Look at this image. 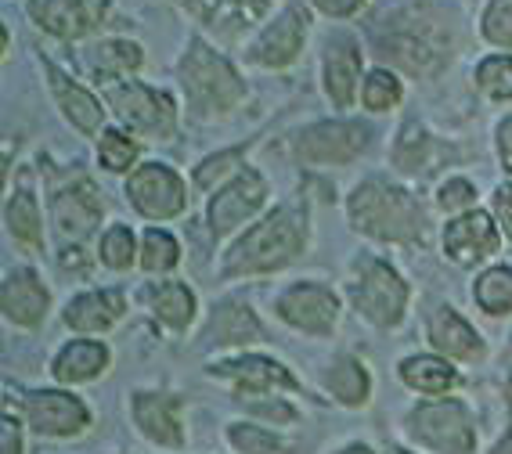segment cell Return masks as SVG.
<instances>
[{"instance_id": "6da1fadb", "label": "cell", "mask_w": 512, "mask_h": 454, "mask_svg": "<svg viewBox=\"0 0 512 454\" xmlns=\"http://www.w3.org/2000/svg\"><path fill=\"white\" fill-rule=\"evenodd\" d=\"M303 249V213L293 206L275 209L264 224L242 235L228 256V274H260L278 271Z\"/></svg>"}, {"instance_id": "7a4b0ae2", "label": "cell", "mask_w": 512, "mask_h": 454, "mask_svg": "<svg viewBox=\"0 0 512 454\" xmlns=\"http://www.w3.org/2000/svg\"><path fill=\"white\" fill-rule=\"evenodd\" d=\"M350 220L354 227L390 242H412L422 231V209L408 191L386 181H368L350 199Z\"/></svg>"}, {"instance_id": "3957f363", "label": "cell", "mask_w": 512, "mask_h": 454, "mask_svg": "<svg viewBox=\"0 0 512 454\" xmlns=\"http://www.w3.org/2000/svg\"><path fill=\"white\" fill-rule=\"evenodd\" d=\"M184 91L199 112H228L242 101V80L228 62L213 55L202 40H192V51L181 62Z\"/></svg>"}, {"instance_id": "277c9868", "label": "cell", "mask_w": 512, "mask_h": 454, "mask_svg": "<svg viewBox=\"0 0 512 454\" xmlns=\"http://www.w3.org/2000/svg\"><path fill=\"white\" fill-rule=\"evenodd\" d=\"M354 307L375 325H397L408 303V285L397 278L394 267L379 264V260H361V278L350 289Z\"/></svg>"}, {"instance_id": "5b68a950", "label": "cell", "mask_w": 512, "mask_h": 454, "mask_svg": "<svg viewBox=\"0 0 512 454\" xmlns=\"http://www.w3.org/2000/svg\"><path fill=\"white\" fill-rule=\"evenodd\" d=\"M412 433L422 444L437 447L444 454H473V426H469L466 408L455 400H437V404L415 408Z\"/></svg>"}, {"instance_id": "8992f818", "label": "cell", "mask_w": 512, "mask_h": 454, "mask_svg": "<svg viewBox=\"0 0 512 454\" xmlns=\"http://www.w3.org/2000/svg\"><path fill=\"white\" fill-rule=\"evenodd\" d=\"M109 105L119 112V119L127 127L141 130V134H170L174 130L177 109L170 94L152 91V87H141V83H119L109 87Z\"/></svg>"}, {"instance_id": "52a82bcc", "label": "cell", "mask_w": 512, "mask_h": 454, "mask_svg": "<svg viewBox=\"0 0 512 454\" xmlns=\"http://www.w3.org/2000/svg\"><path fill=\"white\" fill-rule=\"evenodd\" d=\"M29 15L51 37L76 40L94 33L105 22L109 0H29Z\"/></svg>"}, {"instance_id": "ba28073f", "label": "cell", "mask_w": 512, "mask_h": 454, "mask_svg": "<svg viewBox=\"0 0 512 454\" xmlns=\"http://www.w3.org/2000/svg\"><path fill=\"white\" fill-rule=\"evenodd\" d=\"M130 191V202L152 220H166V217H177L184 209V184L174 170H166L159 163H148L141 170L130 173L127 181Z\"/></svg>"}, {"instance_id": "9c48e42d", "label": "cell", "mask_w": 512, "mask_h": 454, "mask_svg": "<svg viewBox=\"0 0 512 454\" xmlns=\"http://www.w3.org/2000/svg\"><path fill=\"white\" fill-rule=\"evenodd\" d=\"M368 127L361 123H318L296 137V155L307 163H350L365 152Z\"/></svg>"}, {"instance_id": "30bf717a", "label": "cell", "mask_w": 512, "mask_h": 454, "mask_svg": "<svg viewBox=\"0 0 512 454\" xmlns=\"http://www.w3.org/2000/svg\"><path fill=\"white\" fill-rule=\"evenodd\" d=\"M264 195H267L264 177H260L256 170H242L235 181L228 184V188L220 191V195H213V202H210V227L217 231V235H224V231L238 227L242 220L253 217L256 209H260Z\"/></svg>"}, {"instance_id": "8fae6325", "label": "cell", "mask_w": 512, "mask_h": 454, "mask_svg": "<svg viewBox=\"0 0 512 454\" xmlns=\"http://www.w3.org/2000/svg\"><path fill=\"white\" fill-rule=\"evenodd\" d=\"M303 33H307V11H303L300 4H293V8H285L282 15L260 33V40L253 44L249 58L260 65H271V69H282V65H289L300 55Z\"/></svg>"}, {"instance_id": "7c38bea8", "label": "cell", "mask_w": 512, "mask_h": 454, "mask_svg": "<svg viewBox=\"0 0 512 454\" xmlns=\"http://www.w3.org/2000/svg\"><path fill=\"white\" fill-rule=\"evenodd\" d=\"M336 310V296L329 289H321V285H293L278 300V314L289 325L314 332V336H321V332H329L336 325Z\"/></svg>"}, {"instance_id": "4fadbf2b", "label": "cell", "mask_w": 512, "mask_h": 454, "mask_svg": "<svg viewBox=\"0 0 512 454\" xmlns=\"http://www.w3.org/2000/svg\"><path fill=\"white\" fill-rule=\"evenodd\" d=\"M26 415L37 433L69 436L87 426V408L69 393H33L26 397Z\"/></svg>"}, {"instance_id": "5bb4252c", "label": "cell", "mask_w": 512, "mask_h": 454, "mask_svg": "<svg viewBox=\"0 0 512 454\" xmlns=\"http://www.w3.org/2000/svg\"><path fill=\"white\" fill-rule=\"evenodd\" d=\"M444 249H448L455 260H462V264H473V260H480V256L498 249V231H494L487 213H466V217H458L455 224H448V231H444Z\"/></svg>"}, {"instance_id": "9a60e30c", "label": "cell", "mask_w": 512, "mask_h": 454, "mask_svg": "<svg viewBox=\"0 0 512 454\" xmlns=\"http://www.w3.org/2000/svg\"><path fill=\"white\" fill-rule=\"evenodd\" d=\"M4 314L15 325H40L47 314V289L33 271H11L4 278Z\"/></svg>"}, {"instance_id": "2e32d148", "label": "cell", "mask_w": 512, "mask_h": 454, "mask_svg": "<svg viewBox=\"0 0 512 454\" xmlns=\"http://www.w3.org/2000/svg\"><path fill=\"white\" fill-rule=\"evenodd\" d=\"M123 310H127V303L119 292H87L65 307V325L76 332H101V328L116 325L123 318Z\"/></svg>"}, {"instance_id": "e0dca14e", "label": "cell", "mask_w": 512, "mask_h": 454, "mask_svg": "<svg viewBox=\"0 0 512 454\" xmlns=\"http://www.w3.org/2000/svg\"><path fill=\"white\" fill-rule=\"evenodd\" d=\"M357 69H361V55H357L354 40L332 37L329 55H325V91L332 94L336 105L347 109L357 87Z\"/></svg>"}, {"instance_id": "ac0fdd59", "label": "cell", "mask_w": 512, "mask_h": 454, "mask_svg": "<svg viewBox=\"0 0 512 454\" xmlns=\"http://www.w3.org/2000/svg\"><path fill=\"white\" fill-rule=\"evenodd\" d=\"M134 418H138L141 433L156 444H181V418H177V400L170 397H152V393H141L134 400Z\"/></svg>"}, {"instance_id": "d6986e66", "label": "cell", "mask_w": 512, "mask_h": 454, "mask_svg": "<svg viewBox=\"0 0 512 454\" xmlns=\"http://www.w3.org/2000/svg\"><path fill=\"white\" fill-rule=\"evenodd\" d=\"M271 0H188V8L199 15L206 26H217L220 33H238L249 22L264 15Z\"/></svg>"}, {"instance_id": "ffe728a7", "label": "cell", "mask_w": 512, "mask_h": 454, "mask_svg": "<svg viewBox=\"0 0 512 454\" xmlns=\"http://www.w3.org/2000/svg\"><path fill=\"white\" fill-rule=\"evenodd\" d=\"M98 213H101V202L91 184H76V188L62 191L55 199V220H58V227H62V235H69V238L87 235L94 227V220H98Z\"/></svg>"}, {"instance_id": "44dd1931", "label": "cell", "mask_w": 512, "mask_h": 454, "mask_svg": "<svg viewBox=\"0 0 512 454\" xmlns=\"http://www.w3.org/2000/svg\"><path fill=\"white\" fill-rule=\"evenodd\" d=\"M430 339H433V346H437V350H444L448 357H462V361H469V357H480V350H484L473 328L458 318L451 307H440L437 314L430 318Z\"/></svg>"}, {"instance_id": "7402d4cb", "label": "cell", "mask_w": 512, "mask_h": 454, "mask_svg": "<svg viewBox=\"0 0 512 454\" xmlns=\"http://www.w3.org/2000/svg\"><path fill=\"white\" fill-rule=\"evenodd\" d=\"M217 375L235 379L242 390H271V386H296L293 375L285 372L282 364L267 361V357H242V361H228L213 368Z\"/></svg>"}, {"instance_id": "603a6c76", "label": "cell", "mask_w": 512, "mask_h": 454, "mask_svg": "<svg viewBox=\"0 0 512 454\" xmlns=\"http://www.w3.org/2000/svg\"><path fill=\"white\" fill-rule=\"evenodd\" d=\"M47 73H51V87H55L58 105L65 109V116L73 119V123L83 130V134H94V130L101 127V109H98V101H94L91 94L83 91V87H76L73 80H65V76L58 73L55 65H47Z\"/></svg>"}, {"instance_id": "cb8c5ba5", "label": "cell", "mask_w": 512, "mask_h": 454, "mask_svg": "<svg viewBox=\"0 0 512 454\" xmlns=\"http://www.w3.org/2000/svg\"><path fill=\"white\" fill-rule=\"evenodd\" d=\"M206 336L220 346L256 343V339H260V325H256V318L246 307H238V303H224V307L213 310V321H210V328H206Z\"/></svg>"}, {"instance_id": "d4e9b609", "label": "cell", "mask_w": 512, "mask_h": 454, "mask_svg": "<svg viewBox=\"0 0 512 454\" xmlns=\"http://www.w3.org/2000/svg\"><path fill=\"white\" fill-rule=\"evenodd\" d=\"M105 364H109V350L101 343H87V339H83V343L65 346L62 354H58L55 375L62 382H87V379H94Z\"/></svg>"}, {"instance_id": "484cf974", "label": "cell", "mask_w": 512, "mask_h": 454, "mask_svg": "<svg viewBox=\"0 0 512 454\" xmlns=\"http://www.w3.org/2000/svg\"><path fill=\"white\" fill-rule=\"evenodd\" d=\"M401 379L412 386V390L422 393H444L455 386V372H451V364H444L440 357H408L401 364Z\"/></svg>"}, {"instance_id": "4316f807", "label": "cell", "mask_w": 512, "mask_h": 454, "mask_svg": "<svg viewBox=\"0 0 512 454\" xmlns=\"http://www.w3.org/2000/svg\"><path fill=\"white\" fill-rule=\"evenodd\" d=\"M152 307L170 328H188L195 318V296L192 289H184L177 282H166L159 289H152Z\"/></svg>"}, {"instance_id": "83f0119b", "label": "cell", "mask_w": 512, "mask_h": 454, "mask_svg": "<svg viewBox=\"0 0 512 454\" xmlns=\"http://www.w3.org/2000/svg\"><path fill=\"white\" fill-rule=\"evenodd\" d=\"M329 390L336 393L343 404H365L368 375H365V368H361V361H354V357H339L329 372Z\"/></svg>"}, {"instance_id": "f1b7e54d", "label": "cell", "mask_w": 512, "mask_h": 454, "mask_svg": "<svg viewBox=\"0 0 512 454\" xmlns=\"http://www.w3.org/2000/svg\"><path fill=\"white\" fill-rule=\"evenodd\" d=\"M476 303L487 314H505L512 310V271L509 267H491V271L476 282Z\"/></svg>"}, {"instance_id": "f546056e", "label": "cell", "mask_w": 512, "mask_h": 454, "mask_svg": "<svg viewBox=\"0 0 512 454\" xmlns=\"http://www.w3.org/2000/svg\"><path fill=\"white\" fill-rule=\"evenodd\" d=\"M8 227L22 246H40V213L29 191H19V195L8 202Z\"/></svg>"}, {"instance_id": "4dcf8cb0", "label": "cell", "mask_w": 512, "mask_h": 454, "mask_svg": "<svg viewBox=\"0 0 512 454\" xmlns=\"http://www.w3.org/2000/svg\"><path fill=\"white\" fill-rule=\"evenodd\" d=\"M91 62L98 73H127L141 65V47L127 44V40H109V44L94 47Z\"/></svg>"}, {"instance_id": "1f68e13d", "label": "cell", "mask_w": 512, "mask_h": 454, "mask_svg": "<svg viewBox=\"0 0 512 454\" xmlns=\"http://www.w3.org/2000/svg\"><path fill=\"white\" fill-rule=\"evenodd\" d=\"M181 260V249L166 231H145V246H141V264L145 271H170V267Z\"/></svg>"}, {"instance_id": "d6a6232c", "label": "cell", "mask_w": 512, "mask_h": 454, "mask_svg": "<svg viewBox=\"0 0 512 454\" xmlns=\"http://www.w3.org/2000/svg\"><path fill=\"white\" fill-rule=\"evenodd\" d=\"M476 83L484 87L491 98H512V58L502 55V58H487L480 69H476Z\"/></svg>"}, {"instance_id": "836d02e7", "label": "cell", "mask_w": 512, "mask_h": 454, "mask_svg": "<svg viewBox=\"0 0 512 454\" xmlns=\"http://www.w3.org/2000/svg\"><path fill=\"white\" fill-rule=\"evenodd\" d=\"M98 155H101V166L105 170H127L130 163H134V155H138V145L130 141V137H123L119 130H105L101 134V145H98Z\"/></svg>"}, {"instance_id": "e575fe53", "label": "cell", "mask_w": 512, "mask_h": 454, "mask_svg": "<svg viewBox=\"0 0 512 454\" xmlns=\"http://www.w3.org/2000/svg\"><path fill=\"white\" fill-rule=\"evenodd\" d=\"M397 101H401V83L394 80L390 73H372L365 80V105L372 112H386V109H394Z\"/></svg>"}, {"instance_id": "d590c367", "label": "cell", "mask_w": 512, "mask_h": 454, "mask_svg": "<svg viewBox=\"0 0 512 454\" xmlns=\"http://www.w3.org/2000/svg\"><path fill=\"white\" fill-rule=\"evenodd\" d=\"M101 260L116 271L134 264V235H130V227H112L109 235L101 238Z\"/></svg>"}, {"instance_id": "8d00e7d4", "label": "cell", "mask_w": 512, "mask_h": 454, "mask_svg": "<svg viewBox=\"0 0 512 454\" xmlns=\"http://www.w3.org/2000/svg\"><path fill=\"white\" fill-rule=\"evenodd\" d=\"M484 37L498 47H512V0H491L484 15Z\"/></svg>"}, {"instance_id": "74e56055", "label": "cell", "mask_w": 512, "mask_h": 454, "mask_svg": "<svg viewBox=\"0 0 512 454\" xmlns=\"http://www.w3.org/2000/svg\"><path fill=\"white\" fill-rule=\"evenodd\" d=\"M231 444L242 454H278V447H282L275 436L256 426H235L231 429Z\"/></svg>"}, {"instance_id": "f35d334b", "label": "cell", "mask_w": 512, "mask_h": 454, "mask_svg": "<svg viewBox=\"0 0 512 454\" xmlns=\"http://www.w3.org/2000/svg\"><path fill=\"white\" fill-rule=\"evenodd\" d=\"M440 209H469L476 202V191L469 181H448L437 195Z\"/></svg>"}, {"instance_id": "ab89813d", "label": "cell", "mask_w": 512, "mask_h": 454, "mask_svg": "<svg viewBox=\"0 0 512 454\" xmlns=\"http://www.w3.org/2000/svg\"><path fill=\"white\" fill-rule=\"evenodd\" d=\"M0 451H4V454H22L19 426H15L11 418H4V422H0Z\"/></svg>"}, {"instance_id": "60d3db41", "label": "cell", "mask_w": 512, "mask_h": 454, "mask_svg": "<svg viewBox=\"0 0 512 454\" xmlns=\"http://www.w3.org/2000/svg\"><path fill=\"white\" fill-rule=\"evenodd\" d=\"M235 159H238V152H224V155H217V159H210V163L202 166V170H199V184H202V188H206L213 177H220V173L228 170V163H235Z\"/></svg>"}, {"instance_id": "b9f144b4", "label": "cell", "mask_w": 512, "mask_h": 454, "mask_svg": "<svg viewBox=\"0 0 512 454\" xmlns=\"http://www.w3.org/2000/svg\"><path fill=\"white\" fill-rule=\"evenodd\" d=\"M494 213H498L502 227L512 235V188H498V195H494Z\"/></svg>"}, {"instance_id": "7bdbcfd3", "label": "cell", "mask_w": 512, "mask_h": 454, "mask_svg": "<svg viewBox=\"0 0 512 454\" xmlns=\"http://www.w3.org/2000/svg\"><path fill=\"white\" fill-rule=\"evenodd\" d=\"M314 4H318L325 15H336V19H343V15H354L365 0H314Z\"/></svg>"}, {"instance_id": "ee69618b", "label": "cell", "mask_w": 512, "mask_h": 454, "mask_svg": "<svg viewBox=\"0 0 512 454\" xmlns=\"http://www.w3.org/2000/svg\"><path fill=\"white\" fill-rule=\"evenodd\" d=\"M498 152H502L505 170H512V119H505L502 130H498Z\"/></svg>"}, {"instance_id": "f6af8a7d", "label": "cell", "mask_w": 512, "mask_h": 454, "mask_svg": "<svg viewBox=\"0 0 512 454\" xmlns=\"http://www.w3.org/2000/svg\"><path fill=\"white\" fill-rule=\"evenodd\" d=\"M494 454H512V436H505L502 444L494 447Z\"/></svg>"}, {"instance_id": "bcb514c9", "label": "cell", "mask_w": 512, "mask_h": 454, "mask_svg": "<svg viewBox=\"0 0 512 454\" xmlns=\"http://www.w3.org/2000/svg\"><path fill=\"white\" fill-rule=\"evenodd\" d=\"M339 454H372L368 447H347V451H339Z\"/></svg>"}, {"instance_id": "7dc6e473", "label": "cell", "mask_w": 512, "mask_h": 454, "mask_svg": "<svg viewBox=\"0 0 512 454\" xmlns=\"http://www.w3.org/2000/svg\"><path fill=\"white\" fill-rule=\"evenodd\" d=\"M390 454H404V451H390Z\"/></svg>"}]
</instances>
